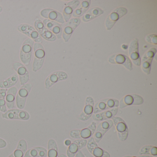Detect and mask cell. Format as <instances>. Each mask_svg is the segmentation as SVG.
Listing matches in <instances>:
<instances>
[{
	"label": "cell",
	"mask_w": 157,
	"mask_h": 157,
	"mask_svg": "<svg viewBox=\"0 0 157 157\" xmlns=\"http://www.w3.org/2000/svg\"><path fill=\"white\" fill-rule=\"evenodd\" d=\"M124 157H150L149 155H140V156H125Z\"/></svg>",
	"instance_id": "cell-38"
},
{
	"label": "cell",
	"mask_w": 157,
	"mask_h": 157,
	"mask_svg": "<svg viewBox=\"0 0 157 157\" xmlns=\"http://www.w3.org/2000/svg\"><path fill=\"white\" fill-rule=\"evenodd\" d=\"M34 60L33 70L34 72L41 69L44 65L45 58V51L43 46L39 43H34L33 46Z\"/></svg>",
	"instance_id": "cell-1"
},
{
	"label": "cell",
	"mask_w": 157,
	"mask_h": 157,
	"mask_svg": "<svg viewBox=\"0 0 157 157\" xmlns=\"http://www.w3.org/2000/svg\"><path fill=\"white\" fill-rule=\"evenodd\" d=\"M7 142L3 139L0 138V149L4 148L7 146Z\"/></svg>",
	"instance_id": "cell-36"
},
{
	"label": "cell",
	"mask_w": 157,
	"mask_h": 157,
	"mask_svg": "<svg viewBox=\"0 0 157 157\" xmlns=\"http://www.w3.org/2000/svg\"><path fill=\"white\" fill-rule=\"evenodd\" d=\"M94 105V102L93 99L90 96L87 97L84 110L80 114L79 117L80 120L85 121L90 118L93 114Z\"/></svg>",
	"instance_id": "cell-19"
},
{
	"label": "cell",
	"mask_w": 157,
	"mask_h": 157,
	"mask_svg": "<svg viewBox=\"0 0 157 157\" xmlns=\"http://www.w3.org/2000/svg\"><path fill=\"white\" fill-rule=\"evenodd\" d=\"M104 11L99 8H94L90 9L82 17L84 22H89L97 18L103 13Z\"/></svg>",
	"instance_id": "cell-29"
},
{
	"label": "cell",
	"mask_w": 157,
	"mask_h": 157,
	"mask_svg": "<svg viewBox=\"0 0 157 157\" xmlns=\"http://www.w3.org/2000/svg\"><path fill=\"white\" fill-rule=\"evenodd\" d=\"M146 40H147L148 43H150V44H157V35L151 34L147 36V37H146Z\"/></svg>",
	"instance_id": "cell-35"
},
{
	"label": "cell",
	"mask_w": 157,
	"mask_h": 157,
	"mask_svg": "<svg viewBox=\"0 0 157 157\" xmlns=\"http://www.w3.org/2000/svg\"><path fill=\"white\" fill-rule=\"evenodd\" d=\"M27 150V142L25 140L21 139L18 142L16 149L7 157H24Z\"/></svg>",
	"instance_id": "cell-27"
},
{
	"label": "cell",
	"mask_w": 157,
	"mask_h": 157,
	"mask_svg": "<svg viewBox=\"0 0 157 157\" xmlns=\"http://www.w3.org/2000/svg\"><path fill=\"white\" fill-rule=\"evenodd\" d=\"M87 148L90 153L94 157H110L108 151L99 147L94 137H91L87 142Z\"/></svg>",
	"instance_id": "cell-12"
},
{
	"label": "cell",
	"mask_w": 157,
	"mask_h": 157,
	"mask_svg": "<svg viewBox=\"0 0 157 157\" xmlns=\"http://www.w3.org/2000/svg\"><path fill=\"white\" fill-rule=\"evenodd\" d=\"M127 9L123 7L115 9L108 15L106 19L105 25L107 30L108 31L111 30L113 27L116 22L124 15H125L127 13Z\"/></svg>",
	"instance_id": "cell-8"
},
{
	"label": "cell",
	"mask_w": 157,
	"mask_h": 157,
	"mask_svg": "<svg viewBox=\"0 0 157 157\" xmlns=\"http://www.w3.org/2000/svg\"><path fill=\"white\" fill-rule=\"evenodd\" d=\"M65 144H66V146H70L71 144V141L70 140H67L65 141Z\"/></svg>",
	"instance_id": "cell-39"
},
{
	"label": "cell",
	"mask_w": 157,
	"mask_h": 157,
	"mask_svg": "<svg viewBox=\"0 0 157 157\" xmlns=\"http://www.w3.org/2000/svg\"><path fill=\"white\" fill-rule=\"evenodd\" d=\"M113 125V122L111 119L104 121L100 123L96 127V130L94 132V138L96 143H99L105 134Z\"/></svg>",
	"instance_id": "cell-11"
},
{
	"label": "cell",
	"mask_w": 157,
	"mask_h": 157,
	"mask_svg": "<svg viewBox=\"0 0 157 157\" xmlns=\"http://www.w3.org/2000/svg\"><path fill=\"white\" fill-rule=\"evenodd\" d=\"M17 29L21 33L30 37V38L36 43L40 44L43 41L42 37L38 32L33 27L29 25L26 24L20 25L17 27Z\"/></svg>",
	"instance_id": "cell-9"
},
{
	"label": "cell",
	"mask_w": 157,
	"mask_h": 157,
	"mask_svg": "<svg viewBox=\"0 0 157 157\" xmlns=\"http://www.w3.org/2000/svg\"><path fill=\"white\" fill-rule=\"evenodd\" d=\"M43 23L46 27L53 33L58 39H60L62 36V28L61 25L56 21L45 19L43 21Z\"/></svg>",
	"instance_id": "cell-24"
},
{
	"label": "cell",
	"mask_w": 157,
	"mask_h": 157,
	"mask_svg": "<svg viewBox=\"0 0 157 157\" xmlns=\"http://www.w3.org/2000/svg\"><path fill=\"white\" fill-rule=\"evenodd\" d=\"M119 101L113 98H106L98 101L94 108V114L103 112L108 109L116 108L119 106Z\"/></svg>",
	"instance_id": "cell-5"
},
{
	"label": "cell",
	"mask_w": 157,
	"mask_h": 157,
	"mask_svg": "<svg viewBox=\"0 0 157 157\" xmlns=\"http://www.w3.org/2000/svg\"><path fill=\"white\" fill-rule=\"evenodd\" d=\"M108 61L112 64L122 65L129 71L133 69L131 60L128 57L124 54H117L112 55L109 58Z\"/></svg>",
	"instance_id": "cell-15"
},
{
	"label": "cell",
	"mask_w": 157,
	"mask_h": 157,
	"mask_svg": "<svg viewBox=\"0 0 157 157\" xmlns=\"http://www.w3.org/2000/svg\"><path fill=\"white\" fill-rule=\"evenodd\" d=\"M33 84L27 83L22 85L16 96V106L18 109H23L25 107L26 100L33 88Z\"/></svg>",
	"instance_id": "cell-4"
},
{
	"label": "cell",
	"mask_w": 157,
	"mask_h": 157,
	"mask_svg": "<svg viewBox=\"0 0 157 157\" xmlns=\"http://www.w3.org/2000/svg\"><path fill=\"white\" fill-rule=\"evenodd\" d=\"M112 119L115 126L119 139L122 141L126 140L128 135V128L126 122L119 117H113Z\"/></svg>",
	"instance_id": "cell-7"
},
{
	"label": "cell",
	"mask_w": 157,
	"mask_h": 157,
	"mask_svg": "<svg viewBox=\"0 0 157 157\" xmlns=\"http://www.w3.org/2000/svg\"><path fill=\"white\" fill-rule=\"evenodd\" d=\"M13 69L16 71L19 76L21 85H23L27 83L29 80V71L26 67L20 62H16L13 65Z\"/></svg>",
	"instance_id": "cell-16"
},
{
	"label": "cell",
	"mask_w": 157,
	"mask_h": 157,
	"mask_svg": "<svg viewBox=\"0 0 157 157\" xmlns=\"http://www.w3.org/2000/svg\"><path fill=\"white\" fill-rule=\"evenodd\" d=\"M90 3L91 1L90 0L82 2L80 6L73 13V16L74 17H80L82 16L90 8Z\"/></svg>",
	"instance_id": "cell-32"
},
{
	"label": "cell",
	"mask_w": 157,
	"mask_h": 157,
	"mask_svg": "<svg viewBox=\"0 0 157 157\" xmlns=\"http://www.w3.org/2000/svg\"><path fill=\"white\" fill-rule=\"evenodd\" d=\"M80 23L81 20L79 18H73L66 24L63 33V38L65 42H67L69 40L74 30Z\"/></svg>",
	"instance_id": "cell-17"
},
{
	"label": "cell",
	"mask_w": 157,
	"mask_h": 157,
	"mask_svg": "<svg viewBox=\"0 0 157 157\" xmlns=\"http://www.w3.org/2000/svg\"><path fill=\"white\" fill-rule=\"evenodd\" d=\"M40 14L44 18L53 21H56L61 24H64L65 22L62 14L53 9H44L41 11Z\"/></svg>",
	"instance_id": "cell-20"
},
{
	"label": "cell",
	"mask_w": 157,
	"mask_h": 157,
	"mask_svg": "<svg viewBox=\"0 0 157 157\" xmlns=\"http://www.w3.org/2000/svg\"><path fill=\"white\" fill-rule=\"evenodd\" d=\"M2 118L8 120H20L27 121L30 118V115L23 109H12L2 114Z\"/></svg>",
	"instance_id": "cell-6"
},
{
	"label": "cell",
	"mask_w": 157,
	"mask_h": 157,
	"mask_svg": "<svg viewBox=\"0 0 157 157\" xmlns=\"http://www.w3.org/2000/svg\"><path fill=\"white\" fill-rule=\"evenodd\" d=\"M34 42L31 38L25 40L20 50V56L21 61L25 66H29L32 60Z\"/></svg>",
	"instance_id": "cell-2"
},
{
	"label": "cell",
	"mask_w": 157,
	"mask_h": 157,
	"mask_svg": "<svg viewBox=\"0 0 157 157\" xmlns=\"http://www.w3.org/2000/svg\"><path fill=\"white\" fill-rule=\"evenodd\" d=\"M58 149L56 140L50 139L48 143L47 156V157H58Z\"/></svg>",
	"instance_id": "cell-31"
},
{
	"label": "cell",
	"mask_w": 157,
	"mask_h": 157,
	"mask_svg": "<svg viewBox=\"0 0 157 157\" xmlns=\"http://www.w3.org/2000/svg\"><path fill=\"white\" fill-rule=\"evenodd\" d=\"M140 155H151L157 157V147L153 146H145L142 147L140 151Z\"/></svg>",
	"instance_id": "cell-33"
},
{
	"label": "cell",
	"mask_w": 157,
	"mask_h": 157,
	"mask_svg": "<svg viewBox=\"0 0 157 157\" xmlns=\"http://www.w3.org/2000/svg\"><path fill=\"white\" fill-rule=\"evenodd\" d=\"M7 89H0V112L5 113L8 111L6 102Z\"/></svg>",
	"instance_id": "cell-34"
},
{
	"label": "cell",
	"mask_w": 157,
	"mask_h": 157,
	"mask_svg": "<svg viewBox=\"0 0 157 157\" xmlns=\"http://www.w3.org/2000/svg\"><path fill=\"white\" fill-rule=\"evenodd\" d=\"M34 27L40 36L47 41L54 42L56 40V36L45 26L40 19H36L35 20Z\"/></svg>",
	"instance_id": "cell-10"
},
{
	"label": "cell",
	"mask_w": 157,
	"mask_h": 157,
	"mask_svg": "<svg viewBox=\"0 0 157 157\" xmlns=\"http://www.w3.org/2000/svg\"><path fill=\"white\" fill-rule=\"evenodd\" d=\"M79 4L80 1H72L66 5L63 11V16L66 22L69 21L73 11Z\"/></svg>",
	"instance_id": "cell-28"
},
{
	"label": "cell",
	"mask_w": 157,
	"mask_h": 157,
	"mask_svg": "<svg viewBox=\"0 0 157 157\" xmlns=\"http://www.w3.org/2000/svg\"><path fill=\"white\" fill-rule=\"evenodd\" d=\"M87 140L78 139L73 141L69 146L67 150V155L68 157H74L81 149L86 146Z\"/></svg>",
	"instance_id": "cell-21"
},
{
	"label": "cell",
	"mask_w": 157,
	"mask_h": 157,
	"mask_svg": "<svg viewBox=\"0 0 157 157\" xmlns=\"http://www.w3.org/2000/svg\"><path fill=\"white\" fill-rule=\"evenodd\" d=\"M144 100L140 95L136 94H128L122 98L119 103L120 109H123L129 105H141L143 103Z\"/></svg>",
	"instance_id": "cell-13"
},
{
	"label": "cell",
	"mask_w": 157,
	"mask_h": 157,
	"mask_svg": "<svg viewBox=\"0 0 157 157\" xmlns=\"http://www.w3.org/2000/svg\"><path fill=\"white\" fill-rule=\"evenodd\" d=\"M17 91L18 90L15 87H11L7 91L6 96V105L8 109H13L15 107V98Z\"/></svg>",
	"instance_id": "cell-25"
},
{
	"label": "cell",
	"mask_w": 157,
	"mask_h": 157,
	"mask_svg": "<svg viewBox=\"0 0 157 157\" xmlns=\"http://www.w3.org/2000/svg\"><path fill=\"white\" fill-rule=\"evenodd\" d=\"M129 55L132 62L137 66L141 64V59L139 53L138 40L135 39L132 41L129 48Z\"/></svg>",
	"instance_id": "cell-22"
},
{
	"label": "cell",
	"mask_w": 157,
	"mask_h": 157,
	"mask_svg": "<svg viewBox=\"0 0 157 157\" xmlns=\"http://www.w3.org/2000/svg\"><path fill=\"white\" fill-rule=\"evenodd\" d=\"M2 8L1 6H0V13L2 12Z\"/></svg>",
	"instance_id": "cell-41"
},
{
	"label": "cell",
	"mask_w": 157,
	"mask_h": 157,
	"mask_svg": "<svg viewBox=\"0 0 157 157\" xmlns=\"http://www.w3.org/2000/svg\"><path fill=\"white\" fill-rule=\"evenodd\" d=\"M67 78L68 75L66 72L62 71H55L47 78L45 81V88L48 90L57 82L65 80Z\"/></svg>",
	"instance_id": "cell-14"
},
{
	"label": "cell",
	"mask_w": 157,
	"mask_h": 157,
	"mask_svg": "<svg viewBox=\"0 0 157 157\" xmlns=\"http://www.w3.org/2000/svg\"><path fill=\"white\" fill-rule=\"evenodd\" d=\"M96 128V124L93 122L89 126L82 129H73L70 132L71 137L76 139H87L94 134Z\"/></svg>",
	"instance_id": "cell-3"
},
{
	"label": "cell",
	"mask_w": 157,
	"mask_h": 157,
	"mask_svg": "<svg viewBox=\"0 0 157 157\" xmlns=\"http://www.w3.org/2000/svg\"><path fill=\"white\" fill-rule=\"evenodd\" d=\"M47 150L43 147H36L27 150L24 157H47Z\"/></svg>",
	"instance_id": "cell-26"
},
{
	"label": "cell",
	"mask_w": 157,
	"mask_h": 157,
	"mask_svg": "<svg viewBox=\"0 0 157 157\" xmlns=\"http://www.w3.org/2000/svg\"><path fill=\"white\" fill-rule=\"evenodd\" d=\"M156 52V48H150L147 51L142 59L141 68L143 71L147 75L150 74L151 62Z\"/></svg>",
	"instance_id": "cell-18"
},
{
	"label": "cell",
	"mask_w": 157,
	"mask_h": 157,
	"mask_svg": "<svg viewBox=\"0 0 157 157\" xmlns=\"http://www.w3.org/2000/svg\"><path fill=\"white\" fill-rule=\"evenodd\" d=\"M75 157H85V156H84V154L82 153V151H79L76 154V156H75Z\"/></svg>",
	"instance_id": "cell-37"
},
{
	"label": "cell",
	"mask_w": 157,
	"mask_h": 157,
	"mask_svg": "<svg viewBox=\"0 0 157 157\" xmlns=\"http://www.w3.org/2000/svg\"><path fill=\"white\" fill-rule=\"evenodd\" d=\"M118 112V108H112L108 110H105L103 112L92 115V118L94 120L98 122L105 121L112 119L113 117L115 116Z\"/></svg>",
	"instance_id": "cell-23"
},
{
	"label": "cell",
	"mask_w": 157,
	"mask_h": 157,
	"mask_svg": "<svg viewBox=\"0 0 157 157\" xmlns=\"http://www.w3.org/2000/svg\"><path fill=\"white\" fill-rule=\"evenodd\" d=\"M59 157H67L66 155H65V154H61L59 155Z\"/></svg>",
	"instance_id": "cell-40"
},
{
	"label": "cell",
	"mask_w": 157,
	"mask_h": 157,
	"mask_svg": "<svg viewBox=\"0 0 157 157\" xmlns=\"http://www.w3.org/2000/svg\"><path fill=\"white\" fill-rule=\"evenodd\" d=\"M19 77L16 74H14L8 78L0 82V88L2 89H10L13 87L18 82Z\"/></svg>",
	"instance_id": "cell-30"
}]
</instances>
